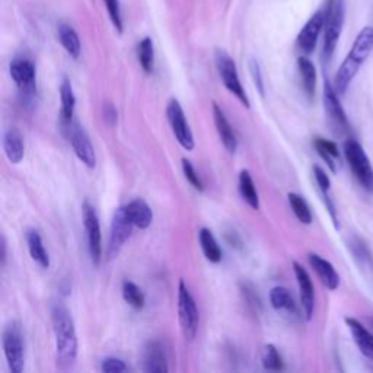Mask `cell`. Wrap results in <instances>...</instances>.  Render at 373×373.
<instances>
[{"mask_svg": "<svg viewBox=\"0 0 373 373\" xmlns=\"http://www.w3.org/2000/svg\"><path fill=\"white\" fill-rule=\"evenodd\" d=\"M53 331L55 335V360L63 370L70 369L78 358V335L69 309L63 304L51 308Z\"/></svg>", "mask_w": 373, "mask_h": 373, "instance_id": "obj_1", "label": "cell"}, {"mask_svg": "<svg viewBox=\"0 0 373 373\" xmlns=\"http://www.w3.org/2000/svg\"><path fill=\"white\" fill-rule=\"evenodd\" d=\"M373 50V27H365L358 34L347 57L339 67L334 78V88L339 95H344L354 76L359 73L363 63L369 59Z\"/></svg>", "mask_w": 373, "mask_h": 373, "instance_id": "obj_2", "label": "cell"}, {"mask_svg": "<svg viewBox=\"0 0 373 373\" xmlns=\"http://www.w3.org/2000/svg\"><path fill=\"white\" fill-rule=\"evenodd\" d=\"M343 152L354 178L359 181L363 190L373 193V166L363 146L358 140L347 139L343 143Z\"/></svg>", "mask_w": 373, "mask_h": 373, "instance_id": "obj_3", "label": "cell"}, {"mask_svg": "<svg viewBox=\"0 0 373 373\" xmlns=\"http://www.w3.org/2000/svg\"><path fill=\"white\" fill-rule=\"evenodd\" d=\"M324 22V59L328 60L335 51L344 25V0H327Z\"/></svg>", "mask_w": 373, "mask_h": 373, "instance_id": "obj_4", "label": "cell"}, {"mask_svg": "<svg viewBox=\"0 0 373 373\" xmlns=\"http://www.w3.org/2000/svg\"><path fill=\"white\" fill-rule=\"evenodd\" d=\"M4 353L11 372L21 373L25 366V346L22 327L18 321H11L2 335Z\"/></svg>", "mask_w": 373, "mask_h": 373, "instance_id": "obj_5", "label": "cell"}, {"mask_svg": "<svg viewBox=\"0 0 373 373\" xmlns=\"http://www.w3.org/2000/svg\"><path fill=\"white\" fill-rule=\"evenodd\" d=\"M178 318L184 337L186 340H193L198 330L200 313L194 297L184 283V280H179L178 285Z\"/></svg>", "mask_w": 373, "mask_h": 373, "instance_id": "obj_6", "label": "cell"}, {"mask_svg": "<svg viewBox=\"0 0 373 373\" xmlns=\"http://www.w3.org/2000/svg\"><path fill=\"white\" fill-rule=\"evenodd\" d=\"M215 59H216V67L219 72V76H220L223 85H225V88L232 93V95H235L238 98V101L242 105L250 108V100L247 97V92H245L244 86H242V83H240L233 59L226 51H223V50L216 51Z\"/></svg>", "mask_w": 373, "mask_h": 373, "instance_id": "obj_7", "label": "cell"}, {"mask_svg": "<svg viewBox=\"0 0 373 373\" xmlns=\"http://www.w3.org/2000/svg\"><path fill=\"white\" fill-rule=\"evenodd\" d=\"M67 139L73 147L74 155L78 156V159L90 170L97 166V155L95 149H93L90 139L88 133L85 132V128L78 123V121H67L63 123Z\"/></svg>", "mask_w": 373, "mask_h": 373, "instance_id": "obj_8", "label": "cell"}, {"mask_svg": "<svg viewBox=\"0 0 373 373\" xmlns=\"http://www.w3.org/2000/svg\"><path fill=\"white\" fill-rule=\"evenodd\" d=\"M82 217H83V226L88 239V250L93 266H100L102 258V235H101V225L100 217L89 201L82 204Z\"/></svg>", "mask_w": 373, "mask_h": 373, "instance_id": "obj_9", "label": "cell"}, {"mask_svg": "<svg viewBox=\"0 0 373 373\" xmlns=\"http://www.w3.org/2000/svg\"><path fill=\"white\" fill-rule=\"evenodd\" d=\"M133 222L130 220L126 208H118L113 216V222H111V231H109V240L107 247V255L109 259L118 255L120 250L126 244V240L132 236L133 232Z\"/></svg>", "mask_w": 373, "mask_h": 373, "instance_id": "obj_10", "label": "cell"}, {"mask_svg": "<svg viewBox=\"0 0 373 373\" xmlns=\"http://www.w3.org/2000/svg\"><path fill=\"white\" fill-rule=\"evenodd\" d=\"M166 118L171 126L172 133L178 143L185 149V151H193L194 149V137L191 133V128L189 121L185 118L184 109L177 100H171L166 107Z\"/></svg>", "mask_w": 373, "mask_h": 373, "instance_id": "obj_11", "label": "cell"}, {"mask_svg": "<svg viewBox=\"0 0 373 373\" xmlns=\"http://www.w3.org/2000/svg\"><path fill=\"white\" fill-rule=\"evenodd\" d=\"M9 72L15 85L20 88L22 97L28 102L36 92L34 63L28 59H15L9 66Z\"/></svg>", "mask_w": 373, "mask_h": 373, "instance_id": "obj_12", "label": "cell"}, {"mask_svg": "<svg viewBox=\"0 0 373 373\" xmlns=\"http://www.w3.org/2000/svg\"><path fill=\"white\" fill-rule=\"evenodd\" d=\"M324 22H325V9H320L309 18V21L301 29L299 35H297L296 44L297 48H299L304 54L313 53L316 43H318L320 34L324 29Z\"/></svg>", "mask_w": 373, "mask_h": 373, "instance_id": "obj_13", "label": "cell"}, {"mask_svg": "<svg viewBox=\"0 0 373 373\" xmlns=\"http://www.w3.org/2000/svg\"><path fill=\"white\" fill-rule=\"evenodd\" d=\"M324 107L330 121L343 132H348L350 124L346 116V111L340 102L339 93L330 81L324 82Z\"/></svg>", "mask_w": 373, "mask_h": 373, "instance_id": "obj_14", "label": "cell"}, {"mask_svg": "<svg viewBox=\"0 0 373 373\" xmlns=\"http://www.w3.org/2000/svg\"><path fill=\"white\" fill-rule=\"evenodd\" d=\"M293 271L297 286H299V294H301V305L304 309V315L308 321L312 320V315L315 311V289L313 283L311 280L309 273L306 269L297 263V261H293Z\"/></svg>", "mask_w": 373, "mask_h": 373, "instance_id": "obj_15", "label": "cell"}, {"mask_svg": "<svg viewBox=\"0 0 373 373\" xmlns=\"http://www.w3.org/2000/svg\"><path fill=\"white\" fill-rule=\"evenodd\" d=\"M308 261H309V266L312 267V270L318 276V278L321 280V283L328 289V290H337L340 286V276L335 270V267L330 263L328 259H325L324 257L315 254V252H309L308 254Z\"/></svg>", "mask_w": 373, "mask_h": 373, "instance_id": "obj_16", "label": "cell"}, {"mask_svg": "<svg viewBox=\"0 0 373 373\" xmlns=\"http://www.w3.org/2000/svg\"><path fill=\"white\" fill-rule=\"evenodd\" d=\"M213 118H215V126L217 130V135H219L223 146H225V149L229 154H235L236 149H238L236 135L233 132L229 120L226 118L225 113H223L222 108L216 102H213Z\"/></svg>", "mask_w": 373, "mask_h": 373, "instance_id": "obj_17", "label": "cell"}, {"mask_svg": "<svg viewBox=\"0 0 373 373\" xmlns=\"http://www.w3.org/2000/svg\"><path fill=\"white\" fill-rule=\"evenodd\" d=\"M143 369L144 372H168L166 353L159 341H151L144 347Z\"/></svg>", "mask_w": 373, "mask_h": 373, "instance_id": "obj_18", "label": "cell"}, {"mask_svg": "<svg viewBox=\"0 0 373 373\" xmlns=\"http://www.w3.org/2000/svg\"><path fill=\"white\" fill-rule=\"evenodd\" d=\"M346 324L360 353L365 358L373 359V334L356 318H346Z\"/></svg>", "mask_w": 373, "mask_h": 373, "instance_id": "obj_19", "label": "cell"}, {"mask_svg": "<svg viewBox=\"0 0 373 373\" xmlns=\"http://www.w3.org/2000/svg\"><path fill=\"white\" fill-rule=\"evenodd\" d=\"M124 208H126V212L130 220L133 222V225L136 228L147 229L152 225V220H154L152 209L149 208V204L143 198H136L133 201H130Z\"/></svg>", "mask_w": 373, "mask_h": 373, "instance_id": "obj_20", "label": "cell"}, {"mask_svg": "<svg viewBox=\"0 0 373 373\" xmlns=\"http://www.w3.org/2000/svg\"><path fill=\"white\" fill-rule=\"evenodd\" d=\"M4 152L11 163H20L25 155V144L21 133L16 128H9L4 135Z\"/></svg>", "mask_w": 373, "mask_h": 373, "instance_id": "obj_21", "label": "cell"}, {"mask_svg": "<svg viewBox=\"0 0 373 373\" xmlns=\"http://www.w3.org/2000/svg\"><path fill=\"white\" fill-rule=\"evenodd\" d=\"M25 239L31 258L39 264L41 269H48L50 267V257L48 252L46 251V247L43 244V238L40 232L36 229H28L25 232Z\"/></svg>", "mask_w": 373, "mask_h": 373, "instance_id": "obj_22", "label": "cell"}, {"mask_svg": "<svg viewBox=\"0 0 373 373\" xmlns=\"http://www.w3.org/2000/svg\"><path fill=\"white\" fill-rule=\"evenodd\" d=\"M297 70H299V76L302 82V89L305 95L312 101L315 97L316 90V69L315 65L306 57V55H301L297 59Z\"/></svg>", "mask_w": 373, "mask_h": 373, "instance_id": "obj_23", "label": "cell"}, {"mask_svg": "<svg viewBox=\"0 0 373 373\" xmlns=\"http://www.w3.org/2000/svg\"><path fill=\"white\" fill-rule=\"evenodd\" d=\"M57 34H59V40L60 44L63 46V48L67 51V54L73 59H79L81 55V40H79V35L78 32L74 31L70 25L67 24H60L57 28Z\"/></svg>", "mask_w": 373, "mask_h": 373, "instance_id": "obj_24", "label": "cell"}, {"mask_svg": "<svg viewBox=\"0 0 373 373\" xmlns=\"http://www.w3.org/2000/svg\"><path fill=\"white\" fill-rule=\"evenodd\" d=\"M313 146L316 149V152H318V155L325 161L330 170L332 172H337V162L340 159V151H339L337 144L328 139L316 137L313 140Z\"/></svg>", "mask_w": 373, "mask_h": 373, "instance_id": "obj_25", "label": "cell"}, {"mask_svg": "<svg viewBox=\"0 0 373 373\" xmlns=\"http://www.w3.org/2000/svg\"><path fill=\"white\" fill-rule=\"evenodd\" d=\"M198 240H200V245L203 250L204 257H206L210 263H220L222 261V250L217 244V240L213 235V232L208 228H201L198 232Z\"/></svg>", "mask_w": 373, "mask_h": 373, "instance_id": "obj_26", "label": "cell"}, {"mask_svg": "<svg viewBox=\"0 0 373 373\" xmlns=\"http://www.w3.org/2000/svg\"><path fill=\"white\" fill-rule=\"evenodd\" d=\"M239 193H240V197L244 198V201L248 204L251 209H254V210L259 209L258 191L255 189V184H254V179H252L250 171H247V170L240 171V174H239Z\"/></svg>", "mask_w": 373, "mask_h": 373, "instance_id": "obj_27", "label": "cell"}, {"mask_svg": "<svg viewBox=\"0 0 373 373\" xmlns=\"http://www.w3.org/2000/svg\"><path fill=\"white\" fill-rule=\"evenodd\" d=\"M270 304L276 311H286L290 313H296V304L289 289L283 286L273 287L270 292Z\"/></svg>", "mask_w": 373, "mask_h": 373, "instance_id": "obj_28", "label": "cell"}, {"mask_svg": "<svg viewBox=\"0 0 373 373\" xmlns=\"http://www.w3.org/2000/svg\"><path fill=\"white\" fill-rule=\"evenodd\" d=\"M60 101H62V121L67 123L73 120L74 114V105H76V98H74V92L70 81L67 78L63 79L60 85Z\"/></svg>", "mask_w": 373, "mask_h": 373, "instance_id": "obj_29", "label": "cell"}, {"mask_svg": "<svg viewBox=\"0 0 373 373\" xmlns=\"http://www.w3.org/2000/svg\"><path fill=\"white\" fill-rule=\"evenodd\" d=\"M348 248L351 254L354 255V259L358 261L360 266H366L367 269L373 270V258L369 251V247L366 245V242L359 238V236H353L348 240Z\"/></svg>", "mask_w": 373, "mask_h": 373, "instance_id": "obj_30", "label": "cell"}, {"mask_svg": "<svg viewBox=\"0 0 373 373\" xmlns=\"http://www.w3.org/2000/svg\"><path fill=\"white\" fill-rule=\"evenodd\" d=\"M287 200H289V204H290V209L293 210V213L297 217V220H299L301 223H304V225H311V223H312V212H311V208H309V204L306 203V200L302 196L296 194V193H289Z\"/></svg>", "mask_w": 373, "mask_h": 373, "instance_id": "obj_31", "label": "cell"}, {"mask_svg": "<svg viewBox=\"0 0 373 373\" xmlns=\"http://www.w3.org/2000/svg\"><path fill=\"white\" fill-rule=\"evenodd\" d=\"M137 59L140 66L146 73L154 72V63H155V48L152 39H143L137 46Z\"/></svg>", "mask_w": 373, "mask_h": 373, "instance_id": "obj_32", "label": "cell"}, {"mask_svg": "<svg viewBox=\"0 0 373 373\" xmlns=\"http://www.w3.org/2000/svg\"><path fill=\"white\" fill-rule=\"evenodd\" d=\"M123 297H124V301L136 311H142L144 308V304H146L144 294L142 289L133 282H128L127 280V282L123 283Z\"/></svg>", "mask_w": 373, "mask_h": 373, "instance_id": "obj_33", "label": "cell"}, {"mask_svg": "<svg viewBox=\"0 0 373 373\" xmlns=\"http://www.w3.org/2000/svg\"><path fill=\"white\" fill-rule=\"evenodd\" d=\"M261 362H263L264 369L267 370H283L285 369V362L283 358L280 356L278 350L273 344H267L261 353Z\"/></svg>", "mask_w": 373, "mask_h": 373, "instance_id": "obj_34", "label": "cell"}, {"mask_svg": "<svg viewBox=\"0 0 373 373\" xmlns=\"http://www.w3.org/2000/svg\"><path fill=\"white\" fill-rule=\"evenodd\" d=\"M104 4L107 6L111 22H113L114 28L121 34L123 32V20H121L120 2H118V0H104Z\"/></svg>", "mask_w": 373, "mask_h": 373, "instance_id": "obj_35", "label": "cell"}, {"mask_svg": "<svg viewBox=\"0 0 373 373\" xmlns=\"http://www.w3.org/2000/svg\"><path fill=\"white\" fill-rule=\"evenodd\" d=\"M182 172H184L186 181H189L197 191H203V190H204L203 181H201V178L198 177L197 171L194 170L193 163H191L189 159H182Z\"/></svg>", "mask_w": 373, "mask_h": 373, "instance_id": "obj_36", "label": "cell"}, {"mask_svg": "<svg viewBox=\"0 0 373 373\" xmlns=\"http://www.w3.org/2000/svg\"><path fill=\"white\" fill-rule=\"evenodd\" d=\"M250 72L252 74V81L254 85L257 88V90L259 92L261 97H264V82H263V76H261V70H259V65L255 59L250 60Z\"/></svg>", "mask_w": 373, "mask_h": 373, "instance_id": "obj_37", "label": "cell"}, {"mask_svg": "<svg viewBox=\"0 0 373 373\" xmlns=\"http://www.w3.org/2000/svg\"><path fill=\"white\" fill-rule=\"evenodd\" d=\"M313 175H315L316 184H318L320 191H330V189H331L330 177L327 175V172L323 170V168L320 165H315L313 166Z\"/></svg>", "mask_w": 373, "mask_h": 373, "instance_id": "obj_38", "label": "cell"}, {"mask_svg": "<svg viewBox=\"0 0 373 373\" xmlns=\"http://www.w3.org/2000/svg\"><path fill=\"white\" fill-rule=\"evenodd\" d=\"M101 370L102 372H127L128 366L121 359L108 358V359L102 360Z\"/></svg>", "mask_w": 373, "mask_h": 373, "instance_id": "obj_39", "label": "cell"}, {"mask_svg": "<svg viewBox=\"0 0 373 373\" xmlns=\"http://www.w3.org/2000/svg\"><path fill=\"white\" fill-rule=\"evenodd\" d=\"M104 118H105V121L109 126H114L117 123L118 113H117V109L114 108L113 104H105V107H104Z\"/></svg>", "mask_w": 373, "mask_h": 373, "instance_id": "obj_40", "label": "cell"}, {"mask_svg": "<svg viewBox=\"0 0 373 373\" xmlns=\"http://www.w3.org/2000/svg\"><path fill=\"white\" fill-rule=\"evenodd\" d=\"M6 263V239L2 238V266Z\"/></svg>", "mask_w": 373, "mask_h": 373, "instance_id": "obj_41", "label": "cell"}, {"mask_svg": "<svg viewBox=\"0 0 373 373\" xmlns=\"http://www.w3.org/2000/svg\"><path fill=\"white\" fill-rule=\"evenodd\" d=\"M372 325H373V320H372Z\"/></svg>", "mask_w": 373, "mask_h": 373, "instance_id": "obj_42", "label": "cell"}]
</instances>
